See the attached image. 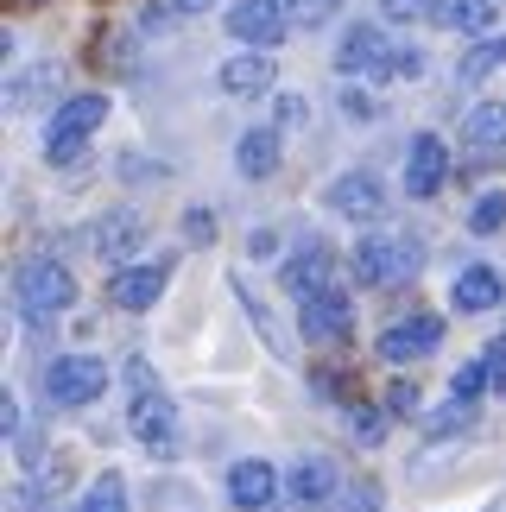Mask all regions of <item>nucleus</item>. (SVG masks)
Wrapping results in <instances>:
<instances>
[{
  "label": "nucleus",
  "instance_id": "obj_4",
  "mask_svg": "<svg viewBox=\"0 0 506 512\" xmlns=\"http://www.w3.org/2000/svg\"><path fill=\"white\" fill-rule=\"evenodd\" d=\"M108 392V361L95 354H64V361L45 367V399L51 405H89Z\"/></svg>",
  "mask_w": 506,
  "mask_h": 512
},
{
  "label": "nucleus",
  "instance_id": "obj_6",
  "mask_svg": "<svg viewBox=\"0 0 506 512\" xmlns=\"http://www.w3.org/2000/svg\"><path fill=\"white\" fill-rule=\"evenodd\" d=\"M336 70L342 76H399V51H393V38H386L380 26H355L336 45Z\"/></svg>",
  "mask_w": 506,
  "mask_h": 512
},
{
  "label": "nucleus",
  "instance_id": "obj_14",
  "mask_svg": "<svg viewBox=\"0 0 506 512\" xmlns=\"http://www.w3.org/2000/svg\"><path fill=\"white\" fill-rule=\"evenodd\" d=\"M272 494H279L272 462H235V468H228V500H235L241 512H266Z\"/></svg>",
  "mask_w": 506,
  "mask_h": 512
},
{
  "label": "nucleus",
  "instance_id": "obj_2",
  "mask_svg": "<svg viewBox=\"0 0 506 512\" xmlns=\"http://www.w3.org/2000/svg\"><path fill=\"white\" fill-rule=\"evenodd\" d=\"M13 291H19V310H26L32 323H51V317H64V310L76 304V279L57 260H26L19 279H13Z\"/></svg>",
  "mask_w": 506,
  "mask_h": 512
},
{
  "label": "nucleus",
  "instance_id": "obj_7",
  "mask_svg": "<svg viewBox=\"0 0 506 512\" xmlns=\"http://www.w3.org/2000/svg\"><path fill=\"white\" fill-rule=\"evenodd\" d=\"M285 26H291L285 0H241V7L228 13V32H235L241 45H253V51H272L285 38Z\"/></svg>",
  "mask_w": 506,
  "mask_h": 512
},
{
  "label": "nucleus",
  "instance_id": "obj_11",
  "mask_svg": "<svg viewBox=\"0 0 506 512\" xmlns=\"http://www.w3.org/2000/svg\"><path fill=\"white\" fill-rule=\"evenodd\" d=\"M329 209L348 215V222H374V215L386 209V190H380L367 171H348V177H336V184H329Z\"/></svg>",
  "mask_w": 506,
  "mask_h": 512
},
{
  "label": "nucleus",
  "instance_id": "obj_5",
  "mask_svg": "<svg viewBox=\"0 0 506 512\" xmlns=\"http://www.w3.org/2000/svg\"><path fill=\"white\" fill-rule=\"evenodd\" d=\"M418 241H399V234H380V241H361L355 247V279L361 285H399L418 272Z\"/></svg>",
  "mask_w": 506,
  "mask_h": 512
},
{
  "label": "nucleus",
  "instance_id": "obj_13",
  "mask_svg": "<svg viewBox=\"0 0 506 512\" xmlns=\"http://www.w3.org/2000/svg\"><path fill=\"white\" fill-rule=\"evenodd\" d=\"M500 298H506V285H500L494 266H462L456 285H450V304L462 310V317H481V310H494Z\"/></svg>",
  "mask_w": 506,
  "mask_h": 512
},
{
  "label": "nucleus",
  "instance_id": "obj_19",
  "mask_svg": "<svg viewBox=\"0 0 506 512\" xmlns=\"http://www.w3.org/2000/svg\"><path fill=\"white\" fill-rule=\"evenodd\" d=\"M329 494H336V468H329L323 456H310V462L291 468V500H298V506H317Z\"/></svg>",
  "mask_w": 506,
  "mask_h": 512
},
{
  "label": "nucleus",
  "instance_id": "obj_32",
  "mask_svg": "<svg viewBox=\"0 0 506 512\" xmlns=\"http://www.w3.org/2000/svg\"><path fill=\"white\" fill-rule=\"evenodd\" d=\"M253 260H266V253H279V234H266V228H253V241H247Z\"/></svg>",
  "mask_w": 506,
  "mask_h": 512
},
{
  "label": "nucleus",
  "instance_id": "obj_29",
  "mask_svg": "<svg viewBox=\"0 0 506 512\" xmlns=\"http://www.w3.org/2000/svg\"><path fill=\"white\" fill-rule=\"evenodd\" d=\"M380 13L386 19H424V13H431V0H380Z\"/></svg>",
  "mask_w": 506,
  "mask_h": 512
},
{
  "label": "nucleus",
  "instance_id": "obj_34",
  "mask_svg": "<svg viewBox=\"0 0 506 512\" xmlns=\"http://www.w3.org/2000/svg\"><path fill=\"white\" fill-rule=\"evenodd\" d=\"M0 430H7V437L19 430V405H13V399H0Z\"/></svg>",
  "mask_w": 506,
  "mask_h": 512
},
{
  "label": "nucleus",
  "instance_id": "obj_15",
  "mask_svg": "<svg viewBox=\"0 0 506 512\" xmlns=\"http://www.w3.org/2000/svg\"><path fill=\"white\" fill-rule=\"evenodd\" d=\"M216 83H222L228 95H266V89H272V57H266V51H241V57H228Z\"/></svg>",
  "mask_w": 506,
  "mask_h": 512
},
{
  "label": "nucleus",
  "instance_id": "obj_12",
  "mask_svg": "<svg viewBox=\"0 0 506 512\" xmlns=\"http://www.w3.org/2000/svg\"><path fill=\"white\" fill-rule=\"evenodd\" d=\"M348 291H317V298H304V342H342L348 336Z\"/></svg>",
  "mask_w": 506,
  "mask_h": 512
},
{
  "label": "nucleus",
  "instance_id": "obj_33",
  "mask_svg": "<svg viewBox=\"0 0 506 512\" xmlns=\"http://www.w3.org/2000/svg\"><path fill=\"white\" fill-rule=\"evenodd\" d=\"M342 108H348V114H361V121H367V114H374V102H367V95H355V89L342 95Z\"/></svg>",
  "mask_w": 506,
  "mask_h": 512
},
{
  "label": "nucleus",
  "instance_id": "obj_23",
  "mask_svg": "<svg viewBox=\"0 0 506 512\" xmlns=\"http://www.w3.org/2000/svg\"><path fill=\"white\" fill-rule=\"evenodd\" d=\"M506 64V38H481V45L462 57V83H481L488 70H500Z\"/></svg>",
  "mask_w": 506,
  "mask_h": 512
},
{
  "label": "nucleus",
  "instance_id": "obj_17",
  "mask_svg": "<svg viewBox=\"0 0 506 512\" xmlns=\"http://www.w3.org/2000/svg\"><path fill=\"white\" fill-rule=\"evenodd\" d=\"M140 241H146V222H140L133 209H114L108 222L95 228V253H102V260H127Z\"/></svg>",
  "mask_w": 506,
  "mask_h": 512
},
{
  "label": "nucleus",
  "instance_id": "obj_9",
  "mask_svg": "<svg viewBox=\"0 0 506 512\" xmlns=\"http://www.w3.org/2000/svg\"><path fill=\"white\" fill-rule=\"evenodd\" d=\"M443 342V323L437 317H405V323H393V329H386V336H380V361H424V354H431Z\"/></svg>",
  "mask_w": 506,
  "mask_h": 512
},
{
  "label": "nucleus",
  "instance_id": "obj_16",
  "mask_svg": "<svg viewBox=\"0 0 506 512\" xmlns=\"http://www.w3.org/2000/svg\"><path fill=\"white\" fill-rule=\"evenodd\" d=\"M285 291H298V298H317V291H329V247L310 241L304 253H291V260H285Z\"/></svg>",
  "mask_w": 506,
  "mask_h": 512
},
{
  "label": "nucleus",
  "instance_id": "obj_28",
  "mask_svg": "<svg viewBox=\"0 0 506 512\" xmlns=\"http://www.w3.org/2000/svg\"><path fill=\"white\" fill-rule=\"evenodd\" d=\"M184 234H190V241H216V215H209V209H190L184 215Z\"/></svg>",
  "mask_w": 506,
  "mask_h": 512
},
{
  "label": "nucleus",
  "instance_id": "obj_35",
  "mask_svg": "<svg viewBox=\"0 0 506 512\" xmlns=\"http://www.w3.org/2000/svg\"><path fill=\"white\" fill-rule=\"evenodd\" d=\"M171 7H178V13H209L216 0H171Z\"/></svg>",
  "mask_w": 506,
  "mask_h": 512
},
{
  "label": "nucleus",
  "instance_id": "obj_30",
  "mask_svg": "<svg viewBox=\"0 0 506 512\" xmlns=\"http://www.w3.org/2000/svg\"><path fill=\"white\" fill-rule=\"evenodd\" d=\"M386 411H393V418H405V411H418V386H393V392H386Z\"/></svg>",
  "mask_w": 506,
  "mask_h": 512
},
{
  "label": "nucleus",
  "instance_id": "obj_31",
  "mask_svg": "<svg viewBox=\"0 0 506 512\" xmlns=\"http://www.w3.org/2000/svg\"><path fill=\"white\" fill-rule=\"evenodd\" d=\"M481 361H488V380H494V392H506V336H500L488 354H481Z\"/></svg>",
  "mask_w": 506,
  "mask_h": 512
},
{
  "label": "nucleus",
  "instance_id": "obj_8",
  "mask_svg": "<svg viewBox=\"0 0 506 512\" xmlns=\"http://www.w3.org/2000/svg\"><path fill=\"white\" fill-rule=\"evenodd\" d=\"M443 177H450V146H443L437 133H418L412 152H405V190H412V196H437Z\"/></svg>",
  "mask_w": 506,
  "mask_h": 512
},
{
  "label": "nucleus",
  "instance_id": "obj_26",
  "mask_svg": "<svg viewBox=\"0 0 506 512\" xmlns=\"http://www.w3.org/2000/svg\"><path fill=\"white\" fill-rule=\"evenodd\" d=\"M291 7V26H323V19H336L342 0H285Z\"/></svg>",
  "mask_w": 506,
  "mask_h": 512
},
{
  "label": "nucleus",
  "instance_id": "obj_3",
  "mask_svg": "<svg viewBox=\"0 0 506 512\" xmlns=\"http://www.w3.org/2000/svg\"><path fill=\"white\" fill-rule=\"evenodd\" d=\"M102 121H108V95H70V102L51 114V127H45V159H51V165H57V159H76V152H83V140H89Z\"/></svg>",
  "mask_w": 506,
  "mask_h": 512
},
{
  "label": "nucleus",
  "instance_id": "obj_18",
  "mask_svg": "<svg viewBox=\"0 0 506 512\" xmlns=\"http://www.w3.org/2000/svg\"><path fill=\"white\" fill-rule=\"evenodd\" d=\"M235 165H241V177H272V171H279V133H272V127H247L241 146H235Z\"/></svg>",
  "mask_w": 506,
  "mask_h": 512
},
{
  "label": "nucleus",
  "instance_id": "obj_21",
  "mask_svg": "<svg viewBox=\"0 0 506 512\" xmlns=\"http://www.w3.org/2000/svg\"><path fill=\"white\" fill-rule=\"evenodd\" d=\"M462 140L481 146V152H500V146H506V108H500V102H481L469 121H462Z\"/></svg>",
  "mask_w": 506,
  "mask_h": 512
},
{
  "label": "nucleus",
  "instance_id": "obj_27",
  "mask_svg": "<svg viewBox=\"0 0 506 512\" xmlns=\"http://www.w3.org/2000/svg\"><path fill=\"white\" fill-rule=\"evenodd\" d=\"M348 424H355V437H361L367 449H374V443L386 437V418H380V411H374V405H355V418H348Z\"/></svg>",
  "mask_w": 506,
  "mask_h": 512
},
{
  "label": "nucleus",
  "instance_id": "obj_20",
  "mask_svg": "<svg viewBox=\"0 0 506 512\" xmlns=\"http://www.w3.org/2000/svg\"><path fill=\"white\" fill-rule=\"evenodd\" d=\"M494 13H500V0H443V7H437V19L450 32H462V38H469V32H488Z\"/></svg>",
  "mask_w": 506,
  "mask_h": 512
},
{
  "label": "nucleus",
  "instance_id": "obj_25",
  "mask_svg": "<svg viewBox=\"0 0 506 512\" xmlns=\"http://www.w3.org/2000/svg\"><path fill=\"white\" fill-rule=\"evenodd\" d=\"M500 222H506V190H488V196L469 209V228H475V234H494Z\"/></svg>",
  "mask_w": 506,
  "mask_h": 512
},
{
  "label": "nucleus",
  "instance_id": "obj_10",
  "mask_svg": "<svg viewBox=\"0 0 506 512\" xmlns=\"http://www.w3.org/2000/svg\"><path fill=\"white\" fill-rule=\"evenodd\" d=\"M165 279H171L165 266H121L108 279V304L114 310H152V304H159V291H165Z\"/></svg>",
  "mask_w": 506,
  "mask_h": 512
},
{
  "label": "nucleus",
  "instance_id": "obj_22",
  "mask_svg": "<svg viewBox=\"0 0 506 512\" xmlns=\"http://www.w3.org/2000/svg\"><path fill=\"white\" fill-rule=\"evenodd\" d=\"M70 512H127V487H121V475H95L89 494L76 500Z\"/></svg>",
  "mask_w": 506,
  "mask_h": 512
},
{
  "label": "nucleus",
  "instance_id": "obj_24",
  "mask_svg": "<svg viewBox=\"0 0 506 512\" xmlns=\"http://www.w3.org/2000/svg\"><path fill=\"white\" fill-rule=\"evenodd\" d=\"M488 386H494V380H488V361H469V367H456V380H450V399H456V405H475Z\"/></svg>",
  "mask_w": 506,
  "mask_h": 512
},
{
  "label": "nucleus",
  "instance_id": "obj_1",
  "mask_svg": "<svg viewBox=\"0 0 506 512\" xmlns=\"http://www.w3.org/2000/svg\"><path fill=\"white\" fill-rule=\"evenodd\" d=\"M127 380H133V437H140L152 456H171V449H178V411H171L165 392H152L146 361H133Z\"/></svg>",
  "mask_w": 506,
  "mask_h": 512
}]
</instances>
